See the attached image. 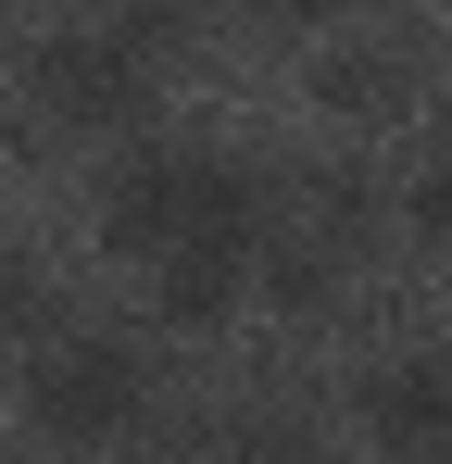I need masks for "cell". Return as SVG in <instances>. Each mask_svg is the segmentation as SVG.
I'll return each instance as SVG.
<instances>
[{"label": "cell", "mask_w": 452, "mask_h": 464, "mask_svg": "<svg viewBox=\"0 0 452 464\" xmlns=\"http://www.w3.org/2000/svg\"><path fill=\"white\" fill-rule=\"evenodd\" d=\"M101 238L126 264H176V251H251L264 238V176L201 139H151L101 176Z\"/></svg>", "instance_id": "6da1fadb"}, {"label": "cell", "mask_w": 452, "mask_h": 464, "mask_svg": "<svg viewBox=\"0 0 452 464\" xmlns=\"http://www.w3.org/2000/svg\"><path fill=\"white\" fill-rule=\"evenodd\" d=\"M139 414H151V352L126 326H75V339H51L25 364V427L51 452H113Z\"/></svg>", "instance_id": "7a4b0ae2"}, {"label": "cell", "mask_w": 452, "mask_h": 464, "mask_svg": "<svg viewBox=\"0 0 452 464\" xmlns=\"http://www.w3.org/2000/svg\"><path fill=\"white\" fill-rule=\"evenodd\" d=\"M151 51L126 13H88V25H51L38 38V63H25V88H38V113L51 126H88V139H113V126H139L151 113Z\"/></svg>", "instance_id": "3957f363"}, {"label": "cell", "mask_w": 452, "mask_h": 464, "mask_svg": "<svg viewBox=\"0 0 452 464\" xmlns=\"http://www.w3.org/2000/svg\"><path fill=\"white\" fill-rule=\"evenodd\" d=\"M352 414H365V440L389 464H440L452 452V364H440V352H389Z\"/></svg>", "instance_id": "277c9868"}, {"label": "cell", "mask_w": 452, "mask_h": 464, "mask_svg": "<svg viewBox=\"0 0 452 464\" xmlns=\"http://www.w3.org/2000/svg\"><path fill=\"white\" fill-rule=\"evenodd\" d=\"M151 302H163V326H226L251 302V251H176V264H151Z\"/></svg>", "instance_id": "5b68a950"}, {"label": "cell", "mask_w": 452, "mask_h": 464, "mask_svg": "<svg viewBox=\"0 0 452 464\" xmlns=\"http://www.w3.org/2000/svg\"><path fill=\"white\" fill-rule=\"evenodd\" d=\"M38 339H51V264L0 251V364H38Z\"/></svg>", "instance_id": "8992f818"}, {"label": "cell", "mask_w": 452, "mask_h": 464, "mask_svg": "<svg viewBox=\"0 0 452 464\" xmlns=\"http://www.w3.org/2000/svg\"><path fill=\"white\" fill-rule=\"evenodd\" d=\"M314 101H327V113H352V126L402 113V51H339V63L314 76Z\"/></svg>", "instance_id": "52a82bcc"}, {"label": "cell", "mask_w": 452, "mask_h": 464, "mask_svg": "<svg viewBox=\"0 0 452 464\" xmlns=\"http://www.w3.org/2000/svg\"><path fill=\"white\" fill-rule=\"evenodd\" d=\"M264 289H277V314H327L339 264H327V251H277V264H264Z\"/></svg>", "instance_id": "ba28073f"}, {"label": "cell", "mask_w": 452, "mask_h": 464, "mask_svg": "<svg viewBox=\"0 0 452 464\" xmlns=\"http://www.w3.org/2000/svg\"><path fill=\"white\" fill-rule=\"evenodd\" d=\"M189 464H301V440H290V427H214Z\"/></svg>", "instance_id": "9c48e42d"}, {"label": "cell", "mask_w": 452, "mask_h": 464, "mask_svg": "<svg viewBox=\"0 0 452 464\" xmlns=\"http://www.w3.org/2000/svg\"><path fill=\"white\" fill-rule=\"evenodd\" d=\"M402 214H415V238H452V151L415 176V201H402Z\"/></svg>", "instance_id": "30bf717a"}, {"label": "cell", "mask_w": 452, "mask_h": 464, "mask_svg": "<svg viewBox=\"0 0 452 464\" xmlns=\"http://www.w3.org/2000/svg\"><path fill=\"white\" fill-rule=\"evenodd\" d=\"M251 25H314V13H339V0H239Z\"/></svg>", "instance_id": "8fae6325"}]
</instances>
